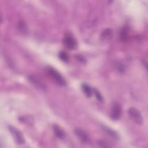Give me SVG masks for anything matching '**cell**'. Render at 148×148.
<instances>
[{
  "label": "cell",
  "mask_w": 148,
  "mask_h": 148,
  "mask_svg": "<svg viewBox=\"0 0 148 148\" xmlns=\"http://www.w3.org/2000/svg\"><path fill=\"white\" fill-rule=\"evenodd\" d=\"M46 72L48 75L58 85L65 86L66 85V81L62 76L55 69L51 67H47Z\"/></svg>",
  "instance_id": "cell-1"
},
{
  "label": "cell",
  "mask_w": 148,
  "mask_h": 148,
  "mask_svg": "<svg viewBox=\"0 0 148 148\" xmlns=\"http://www.w3.org/2000/svg\"><path fill=\"white\" fill-rule=\"evenodd\" d=\"M128 116L131 120L138 124H141L143 122V117L140 112L135 108H130L127 112Z\"/></svg>",
  "instance_id": "cell-2"
},
{
  "label": "cell",
  "mask_w": 148,
  "mask_h": 148,
  "mask_svg": "<svg viewBox=\"0 0 148 148\" xmlns=\"http://www.w3.org/2000/svg\"><path fill=\"white\" fill-rule=\"evenodd\" d=\"M8 128L9 131L10 132L12 135L13 136L15 142L18 145H22L25 142L24 138L22 134V133L14 127L12 125L8 126Z\"/></svg>",
  "instance_id": "cell-3"
},
{
  "label": "cell",
  "mask_w": 148,
  "mask_h": 148,
  "mask_svg": "<svg viewBox=\"0 0 148 148\" xmlns=\"http://www.w3.org/2000/svg\"><path fill=\"white\" fill-rule=\"evenodd\" d=\"M64 43L69 49H75L77 46L76 40L69 34H66L64 36Z\"/></svg>",
  "instance_id": "cell-4"
},
{
  "label": "cell",
  "mask_w": 148,
  "mask_h": 148,
  "mask_svg": "<svg viewBox=\"0 0 148 148\" xmlns=\"http://www.w3.org/2000/svg\"><path fill=\"white\" fill-rule=\"evenodd\" d=\"M28 80L31 83V84L36 87L38 90H40V91H45L46 87L45 85L37 77H36L34 76L31 75L28 76Z\"/></svg>",
  "instance_id": "cell-5"
},
{
  "label": "cell",
  "mask_w": 148,
  "mask_h": 148,
  "mask_svg": "<svg viewBox=\"0 0 148 148\" xmlns=\"http://www.w3.org/2000/svg\"><path fill=\"white\" fill-rule=\"evenodd\" d=\"M74 132L77 138L84 143H87L89 142V137L88 134L83 130L80 128H76Z\"/></svg>",
  "instance_id": "cell-6"
},
{
  "label": "cell",
  "mask_w": 148,
  "mask_h": 148,
  "mask_svg": "<svg viewBox=\"0 0 148 148\" xmlns=\"http://www.w3.org/2000/svg\"><path fill=\"white\" fill-rule=\"evenodd\" d=\"M121 108L118 102H114L112 105L111 117L113 120H118L121 115Z\"/></svg>",
  "instance_id": "cell-7"
},
{
  "label": "cell",
  "mask_w": 148,
  "mask_h": 148,
  "mask_svg": "<svg viewBox=\"0 0 148 148\" xmlns=\"http://www.w3.org/2000/svg\"><path fill=\"white\" fill-rule=\"evenodd\" d=\"M53 130L55 135L60 139H62L65 136V133L63 130L57 124L53 125Z\"/></svg>",
  "instance_id": "cell-8"
},
{
  "label": "cell",
  "mask_w": 148,
  "mask_h": 148,
  "mask_svg": "<svg viewBox=\"0 0 148 148\" xmlns=\"http://www.w3.org/2000/svg\"><path fill=\"white\" fill-rule=\"evenodd\" d=\"M103 130L110 137H112V138H113L114 139H117L118 138V135L116 134V132L114 131H113L112 129L105 127V126H103L102 127Z\"/></svg>",
  "instance_id": "cell-9"
},
{
  "label": "cell",
  "mask_w": 148,
  "mask_h": 148,
  "mask_svg": "<svg viewBox=\"0 0 148 148\" xmlns=\"http://www.w3.org/2000/svg\"><path fill=\"white\" fill-rule=\"evenodd\" d=\"M82 90L84 92V94L87 97H90L91 96V95L93 92V91L88 85L84 83L82 85Z\"/></svg>",
  "instance_id": "cell-10"
},
{
  "label": "cell",
  "mask_w": 148,
  "mask_h": 148,
  "mask_svg": "<svg viewBox=\"0 0 148 148\" xmlns=\"http://www.w3.org/2000/svg\"><path fill=\"white\" fill-rule=\"evenodd\" d=\"M18 29L19 31L23 33V34H27L28 32V28L27 25L23 21H20L18 23Z\"/></svg>",
  "instance_id": "cell-11"
},
{
  "label": "cell",
  "mask_w": 148,
  "mask_h": 148,
  "mask_svg": "<svg viewBox=\"0 0 148 148\" xmlns=\"http://www.w3.org/2000/svg\"><path fill=\"white\" fill-rule=\"evenodd\" d=\"M112 35V30H110V29H105L101 34V36L103 39H107L110 38Z\"/></svg>",
  "instance_id": "cell-12"
},
{
  "label": "cell",
  "mask_w": 148,
  "mask_h": 148,
  "mask_svg": "<svg viewBox=\"0 0 148 148\" xmlns=\"http://www.w3.org/2000/svg\"><path fill=\"white\" fill-rule=\"evenodd\" d=\"M59 57L64 62H68L69 61V57L68 54L64 51H61L60 53Z\"/></svg>",
  "instance_id": "cell-13"
},
{
  "label": "cell",
  "mask_w": 148,
  "mask_h": 148,
  "mask_svg": "<svg viewBox=\"0 0 148 148\" xmlns=\"http://www.w3.org/2000/svg\"><path fill=\"white\" fill-rule=\"evenodd\" d=\"M92 91H93V92L94 93V94H95V95L97 99L99 101H100V102H103V97H102V96L101 95V94H100V92H99L98 90H95V89H93Z\"/></svg>",
  "instance_id": "cell-14"
},
{
  "label": "cell",
  "mask_w": 148,
  "mask_h": 148,
  "mask_svg": "<svg viewBox=\"0 0 148 148\" xmlns=\"http://www.w3.org/2000/svg\"><path fill=\"white\" fill-rule=\"evenodd\" d=\"M98 145L100 147H109V145H107V143L106 142H105L104 141H102V140H101L98 142Z\"/></svg>",
  "instance_id": "cell-15"
},
{
  "label": "cell",
  "mask_w": 148,
  "mask_h": 148,
  "mask_svg": "<svg viewBox=\"0 0 148 148\" xmlns=\"http://www.w3.org/2000/svg\"><path fill=\"white\" fill-rule=\"evenodd\" d=\"M77 59H78L80 61H81V62H83V63H84V62H86V60H85V58H84V57H83V56H80V55H78V56H77Z\"/></svg>",
  "instance_id": "cell-16"
}]
</instances>
